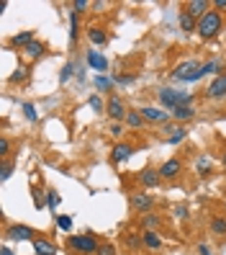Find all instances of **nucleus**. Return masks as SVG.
<instances>
[{
  "label": "nucleus",
  "mask_w": 226,
  "mask_h": 255,
  "mask_svg": "<svg viewBox=\"0 0 226 255\" xmlns=\"http://www.w3.org/2000/svg\"><path fill=\"white\" fill-rule=\"evenodd\" d=\"M224 28V18H221V13L219 11H208L203 18H198V34L201 39H213L216 34H219Z\"/></svg>",
  "instance_id": "obj_1"
},
{
  "label": "nucleus",
  "mask_w": 226,
  "mask_h": 255,
  "mask_svg": "<svg viewBox=\"0 0 226 255\" xmlns=\"http://www.w3.org/2000/svg\"><path fill=\"white\" fill-rule=\"evenodd\" d=\"M69 248L72 250H77V253H85V255H95L98 253V240H95V234H75V237H69Z\"/></svg>",
  "instance_id": "obj_2"
},
{
  "label": "nucleus",
  "mask_w": 226,
  "mask_h": 255,
  "mask_svg": "<svg viewBox=\"0 0 226 255\" xmlns=\"http://www.w3.org/2000/svg\"><path fill=\"white\" fill-rule=\"evenodd\" d=\"M5 237L8 240H13V242H26V240H31L34 242L39 234L31 230V227H26V224H10V227L5 230Z\"/></svg>",
  "instance_id": "obj_3"
},
{
  "label": "nucleus",
  "mask_w": 226,
  "mask_h": 255,
  "mask_svg": "<svg viewBox=\"0 0 226 255\" xmlns=\"http://www.w3.org/2000/svg\"><path fill=\"white\" fill-rule=\"evenodd\" d=\"M182 96L185 93H180V90H175V88H162L159 93H157L162 108H170V111H175V108L182 103Z\"/></svg>",
  "instance_id": "obj_4"
},
{
  "label": "nucleus",
  "mask_w": 226,
  "mask_h": 255,
  "mask_svg": "<svg viewBox=\"0 0 226 255\" xmlns=\"http://www.w3.org/2000/svg\"><path fill=\"white\" fill-rule=\"evenodd\" d=\"M106 114H108L113 121H118V124H121V121L126 119L129 108L123 106V101H121L118 96H111V98H108V103H106Z\"/></svg>",
  "instance_id": "obj_5"
},
{
  "label": "nucleus",
  "mask_w": 226,
  "mask_h": 255,
  "mask_svg": "<svg viewBox=\"0 0 226 255\" xmlns=\"http://www.w3.org/2000/svg\"><path fill=\"white\" fill-rule=\"evenodd\" d=\"M198 67H201V65L195 62V59H185L182 65H178V67H175L172 80H178V83H190V77H193V73H195Z\"/></svg>",
  "instance_id": "obj_6"
},
{
  "label": "nucleus",
  "mask_w": 226,
  "mask_h": 255,
  "mask_svg": "<svg viewBox=\"0 0 226 255\" xmlns=\"http://www.w3.org/2000/svg\"><path fill=\"white\" fill-rule=\"evenodd\" d=\"M159 176H162V180H175L178 176H182V160L180 157H170L167 162H162Z\"/></svg>",
  "instance_id": "obj_7"
},
{
  "label": "nucleus",
  "mask_w": 226,
  "mask_h": 255,
  "mask_svg": "<svg viewBox=\"0 0 226 255\" xmlns=\"http://www.w3.org/2000/svg\"><path fill=\"white\" fill-rule=\"evenodd\" d=\"M139 111H141L144 121H152V124H167V119H170V114H164L162 108H154V106H141Z\"/></svg>",
  "instance_id": "obj_8"
},
{
  "label": "nucleus",
  "mask_w": 226,
  "mask_h": 255,
  "mask_svg": "<svg viewBox=\"0 0 226 255\" xmlns=\"http://www.w3.org/2000/svg\"><path fill=\"white\" fill-rule=\"evenodd\" d=\"M205 96L213 98V101L226 96V73H221V75H216V77H213V83H211L208 88H205Z\"/></svg>",
  "instance_id": "obj_9"
},
{
  "label": "nucleus",
  "mask_w": 226,
  "mask_h": 255,
  "mask_svg": "<svg viewBox=\"0 0 226 255\" xmlns=\"http://www.w3.org/2000/svg\"><path fill=\"white\" fill-rule=\"evenodd\" d=\"M129 201H131L134 211H144V214H149V209L154 206V199L149 196V193H134Z\"/></svg>",
  "instance_id": "obj_10"
},
{
  "label": "nucleus",
  "mask_w": 226,
  "mask_h": 255,
  "mask_svg": "<svg viewBox=\"0 0 226 255\" xmlns=\"http://www.w3.org/2000/svg\"><path fill=\"white\" fill-rule=\"evenodd\" d=\"M178 24H180V31H182V34H193V31H198V18H193L188 11H180Z\"/></svg>",
  "instance_id": "obj_11"
},
{
  "label": "nucleus",
  "mask_w": 226,
  "mask_h": 255,
  "mask_svg": "<svg viewBox=\"0 0 226 255\" xmlns=\"http://www.w3.org/2000/svg\"><path fill=\"white\" fill-rule=\"evenodd\" d=\"M88 65L95 70V73H108V59L103 57L100 52H95V49H92V52H88Z\"/></svg>",
  "instance_id": "obj_12"
},
{
  "label": "nucleus",
  "mask_w": 226,
  "mask_h": 255,
  "mask_svg": "<svg viewBox=\"0 0 226 255\" xmlns=\"http://www.w3.org/2000/svg\"><path fill=\"white\" fill-rule=\"evenodd\" d=\"M131 155H134V147L129 145V142H121V145H116V147L111 150V157H113V162H126Z\"/></svg>",
  "instance_id": "obj_13"
},
{
  "label": "nucleus",
  "mask_w": 226,
  "mask_h": 255,
  "mask_svg": "<svg viewBox=\"0 0 226 255\" xmlns=\"http://www.w3.org/2000/svg\"><path fill=\"white\" fill-rule=\"evenodd\" d=\"M208 8H211L208 0H190V3L185 5V11H188L193 18H203L205 13H208Z\"/></svg>",
  "instance_id": "obj_14"
},
{
  "label": "nucleus",
  "mask_w": 226,
  "mask_h": 255,
  "mask_svg": "<svg viewBox=\"0 0 226 255\" xmlns=\"http://www.w3.org/2000/svg\"><path fill=\"white\" fill-rule=\"evenodd\" d=\"M139 178H141V183H144V186H147V188H157L159 183H162V176H159V170H154V168H144Z\"/></svg>",
  "instance_id": "obj_15"
},
{
  "label": "nucleus",
  "mask_w": 226,
  "mask_h": 255,
  "mask_svg": "<svg viewBox=\"0 0 226 255\" xmlns=\"http://www.w3.org/2000/svg\"><path fill=\"white\" fill-rule=\"evenodd\" d=\"M162 227V217L159 214H154V211H149V214H144L141 217V232H157Z\"/></svg>",
  "instance_id": "obj_16"
},
{
  "label": "nucleus",
  "mask_w": 226,
  "mask_h": 255,
  "mask_svg": "<svg viewBox=\"0 0 226 255\" xmlns=\"http://www.w3.org/2000/svg\"><path fill=\"white\" fill-rule=\"evenodd\" d=\"M34 250H36V255H57V245L49 242L46 237H36L34 240Z\"/></svg>",
  "instance_id": "obj_17"
},
{
  "label": "nucleus",
  "mask_w": 226,
  "mask_h": 255,
  "mask_svg": "<svg viewBox=\"0 0 226 255\" xmlns=\"http://www.w3.org/2000/svg\"><path fill=\"white\" fill-rule=\"evenodd\" d=\"M141 242H144V248H149V250H159L162 248V234L159 232H141Z\"/></svg>",
  "instance_id": "obj_18"
},
{
  "label": "nucleus",
  "mask_w": 226,
  "mask_h": 255,
  "mask_svg": "<svg viewBox=\"0 0 226 255\" xmlns=\"http://www.w3.org/2000/svg\"><path fill=\"white\" fill-rule=\"evenodd\" d=\"M88 39H90L92 47H103V44L108 42V34L103 31V28H98V26H90L88 28Z\"/></svg>",
  "instance_id": "obj_19"
},
{
  "label": "nucleus",
  "mask_w": 226,
  "mask_h": 255,
  "mask_svg": "<svg viewBox=\"0 0 226 255\" xmlns=\"http://www.w3.org/2000/svg\"><path fill=\"white\" fill-rule=\"evenodd\" d=\"M31 42H36V39H34V31H23V34H16L13 39H10V47H16V49H26Z\"/></svg>",
  "instance_id": "obj_20"
},
{
  "label": "nucleus",
  "mask_w": 226,
  "mask_h": 255,
  "mask_svg": "<svg viewBox=\"0 0 226 255\" xmlns=\"http://www.w3.org/2000/svg\"><path fill=\"white\" fill-rule=\"evenodd\" d=\"M193 116H195V108L193 106H178V108L172 111V119L178 121V124H182V121H190Z\"/></svg>",
  "instance_id": "obj_21"
},
{
  "label": "nucleus",
  "mask_w": 226,
  "mask_h": 255,
  "mask_svg": "<svg viewBox=\"0 0 226 255\" xmlns=\"http://www.w3.org/2000/svg\"><path fill=\"white\" fill-rule=\"evenodd\" d=\"M126 127L129 129H141V124H144V116H141V111H129L126 114Z\"/></svg>",
  "instance_id": "obj_22"
},
{
  "label": "nucleus",
  "mask_w": 226,
  "mask_h": 255,
  "mask_svg": "<svg viewBox=\"0 0 226 255\" xmlns=\"http://www.w3.org/2000/svg\"><path fill=\"white\" fill-rule=\"evenodd\" d=\"M195 168H198L201 176H211V157L208 155H198V160H195Z\"/></svg>",
  "instance_id": "obj_23"
},
{
  "label": "nucleus",
  "mask_w": 226,
  "mask_h": 255,
  "mask_svg": "<svg viewBox=\"0 0 226 255\" xmlns=\"http://www.w3.org/2000/svg\"><path fill=\"white\" fill-rule=\"evenodd\" d=\"M211 232L219 234V237H224V234H226V217H213L211 219Z\"/></svg>",
  "instance_id": "obj_24"
},
{
  "label": "nucleus",
  "mask_w": 226,
  "mask_h": 255,
  "mask_svg": "<svg viewBox=\"0 0 226 255\" xmlns=\"http://www.w3.org/2000/svg\"><path fill=\"white\" fill-rule=\"evenodd\" d=\"M23 54H26V57H31V59H36V57L44 54V44H41V42H31V44L23 49Z\"/></svg>",
  "instance_id": "obj_25"
},
{
  "label": "nucleus",
  "mask_w": 226,
  "mask_h": 255,
  "mask_svg": "<svg viewBox=\"0 0 226 255\" xmlns=\"http://www.w3.org/2000/svg\"><path fill=\"white\" fill-rule=\"evenodd\" d=\"M95 88H98V90H103V93H111V88H113V77L95 75Z\"/></svg>",
  "instance_id": "obj_26"
},
{
  "label": "nucleus",
  "mask_w": 226,
  "mask_h": 255,
  "mask_svg": "<svg viewBox=\"0 0 226 255\" xmlns=\"http://www.w3.org/2000/svg\"><path fill=\"white\" fill-rule=\"evenodd\" d=\"M123 242H126V248H131V250H139L141 245H144V242H141V234H136V232H129Z\"/></svg>",
  "instance_id": "obj_27"
},
{
  "label": "nucleus",
  "mask_w": 226,
  "mask_h": 255,
  "mask_svg": "<svg viewBox=\"0 0 226 255\" xmlns=\"http://www.w3.org/2000/svg\"><path fill=\"white\" fill-rule=\"evenodd\" d=\"M69 42H77V13H69Z\"/></svg>",
  "instance_id": "obj_28"
},
{
  "label": "nucleus",
  "mask_w": 226,
  "mask_h": 255,
  "mask_svg": "<svg viewBox=\"0 0 226 255\" xmlns=\"http://www.w3.org/2000/svg\"><path fill=\"white\" fill-rule=\"evenodd\" d=\"M95 255H118V250H116V245H113V242H100V248H98Z\"/></svg>",
  "instance_id": "obj_29"
},
{
  "label": "nucleus",
  "mask_w": 226,
  "mask_h": 255,
  "mask_svg": "<svg viewBox=\"0 0 226 255\" xmlns=\"http://www.w3.org/2000/svg\"><path fill=\"white\" fill-rule=\"evenodd\" d=\"M136 77L134 75H113V85H134Z\"/></svg>",
  "instance_id": "obj_30"
},
{
  "label": "nucleus",
  "mask_w": 226,
  "mask_h": 255,
  "mask_svg": "<svg viewBox=\"0 0 226 255\" xmlns=\"http://www.w3.org/2000/svg\"><path fill=\"white\" fill-rule=\"evenodd\" d=\"M13 170H16V165L10 160H3V170H0V180H8L10 176H13Z\"/></svg>",
  "instance_id": "obj_31"
},
{
  "label": "nucleus",
  "mask_w": 226,
  "mask_h": 255,
  "mask_svg": "<svg viewBox=\"0 0 226 255\" xmlns=\"http://www.w3.org/2000/svg\"><path fill=\"white\" fill-rule=\"evenodd\" d=\"M72 75H75V65H72V62H67L65 67H62V75H59V83H67V80H69Z\"/></svg>",
  "instance_id": "obj_32"
},
{
  "label": "nucleus",
  "mask_w": 226,
  "mask_h": 255,
  "mask_svg": "<svg viewBox=\"0 0 226 255\" xmlns=\"http://www.w3.org/2000/svg\"><path fill=\"white\" fill-rule=\"evenodd\" d=\"M88 103H90V108L95 111V114H103V111H106V103H103V101H100L98 96H90Z\"/></svg>",
  "instance_id": "obj_33"
},
{
  "label": "nucleus",
  "mask_w": 226,
  "mask_h": 255,
  "mask_svg": "<svg viewBox=\"0 0 226 255\" xmlns=\"http://www.w3.org/2000/svg\"><path fill=\"white\" fill-rule=\"evenodd\" d=\"M28 77V70L26 67H18L13 75H10V83H23V80Z\"/></svg>",
  "instance_id": "obj_34"
},
{
  "label": "nucleus",
  "mask_w": 226,
  "mask_h": 255,
  "mask_svg": "<svg viewBox=\"0 0 226 255\" xmlns=\"http://www.w3.org/2000/svg\"><path fill=\"white\" fill-rule=\"evenodd\" d=\"M182 127H178V121H167V124H162V131H164V134H178V131H180ZM164 139H167V137H164Z\"/></svg>",
  "instance_id": "obj_35"
},
{
  "label": "nucleus",
  "mask_w": 226,
  "mask_h": 255,
  "mask_svg": "<svg viewBox=\"0 0 226 255\" xmlns=\"http://www.w3.org/2000/svg\"><path fill=\"white\" fill-rule=\"evenodd\" d=\"M34 206L36 209H44L46 206V193L44 191H34Z\"/></svg>",
  "instance_id": "obj_36"
},
{
  "label": "nucleus",
  "mask_w": 226,
  "mask_h": 255,
  "mask_svg": "<svg viewBox=\"0 0 226 255\" xmlns=\"http://www.w3.org/2000/svg\"><path fill=\"white\" fill-rule=\"evenodd\" d=\"M185 137H188V131H185V127L178 131V134H172V137H167V139H164V142H167V145H180V142L185 139Z\"/></svg>",
  "instance_id": "obj_37"
},
{
  "label": "nucleus",
  "mask_w": 226,
  "mask_h": 255,
  "mask_svg": "<svg viewBox=\"0 0 226 255\" xmlns=\"http://www.w3.org/2000/svg\"><path fill=\"white\" fill-rule=\"evenodd\" d=\"M23 114H26V119H28V121H36V119H39L36 106H34V103H23Z\"/></svg>",
  "instance_id": "obj_38"
},
{
  "label": "nucleus",
  "mask_w": 226,
  "mask_h": 255,
  "mask_svg": "<svg viewBox=\"0 0 226 255\" xmlns=\"http://www.w3.org/2000/svg\"><path fill=\"white\" fill-rule=\"evenodd\" d=\"M57 227L65 230V232H69L72 230V217H57Z\"/></svg>",
  "instance_id": "obj_39"
},
{
  "label": "nucleus",
  "mask_w": 226,
  "mask_h": 255,
  "mask_svg": "<svg viewBox=\"0 0 226 255\" xmlns=\"http://www.w3.org/2000/svg\"><path fill=\"white\" fill-rule=\"evenodd\" d=\"M57 204H59L57 191H46V206H49V209H57Z\"/></svg>",
  "instance_id": "obj_40"
},
{
  "label": "nucleus",
  "mask_w": 226,
  "mask_h": 255,
  "mask_svg": "<svg viewBox=\"0 0 226 255\" xmlns=\"http://www.w3.org/2000/svg\"><path fill=\"white\" fill-rule=\"evenodd\" d=\"M8 152H10V142H8V137H0V157L5 160Z\"/></svg>",
  "instance_id": "obj_41"
},
{
  "label": "nucleus",
  "mask_w": 226,
  "mask_h": 255,
  "mask_svg": "<svg viewBox=\"0 0 226 255\" xmlns=\"http://www.w3.org/2000/svg\"><path fill=\"white\" fill-rule=\"evenodd\" d=\"M90 3H88V0H75V3H72V8H75V13H82V11H85V8H88Z\"/></svg>",
  "instance_id": "obj_42"
},
{
  "label": "nucleus",
  "mask_w": 226,
  "mask_h": 255,
  "mask_svg": "<svg viewBox=\"0 0 226 255\" xmlns=\"http://www.w3.org/2000/svg\"><path fill=\"white\" fill-rule=\"evenodd\" d=\"M111 134H113V137H121V134H123V127L118 124V121H113V124H111Z\"/></svg>",
  "instance_id": "obj_43"
},
{
  "label": "nucleus",
  "mask_w": 226,
  "mask_h": 255,
  "mask_svg": "<svg viewBox=\"0 0 226 255\" xmlns=\"http://www.w3.org/2000/svg\"><path fill=\"white\" fill-rule=\"evenodd\" d=\"M175 217L185 219V217H188V209H185V206H175Z\"/></svg>",
  "instance_id": "obj_44"
},
{
  "label": "nucleus",
  "mask_w": 226,
  "mask_h": 255,
  "mask_svg": "<svg viewBox=\"0 0 226 255\" xmlns=\"http://www.w3.org/2000/svg\"><path fill=\"white\" fill-rule=\"evenodd\" d=\"M211 5H213V8H219V11H224V8H226V0H213Z\"/></svg>",
  "instance_id": "obj_45"
},
{
  "label": "nucleus",
  "mask_w": 226,
  "mask_h": 255,
  "mask_svg": "<svg viewBox=\"0 0 226 255\" xmlns=\"http://www.w3.org/2000/svg\"><path fill=\"white\" fill-rule=\"evenodd\" d=\"M198 255H211V250H208V245H198Z\"/></svg>",
  "instance_id": "obj_46"
},
{
  "label": "nucleus",
  "mask_w": 226,
  "mask_h": 255,
  "mask_svg": "<svg viewBox=\"0 0 226 255\" xmlns=\"http://www.w3.org/2000/svg\"><path fill=\"white\" fill-rule=\"evenodd\" d=\"M0 255H13V250H10L8 245H3V250H0Z\"/></svg>",
  "instance_id": "obj_47"
},
{
  "label": "nucleus",
  "mask_w": 226,
  "mask_h": 255,
  "mask_svg": "<svg viewBox=\"0 0 226 255\" xmlns=\"http://www.w3.org/2000/svg\"><path fill=\"white\" fill-rule=\"evenodd\" d=\"M221 162H224V168H226V150L221 152Z\"/></svg>",
  "instance_id": "obj_48"
},
{
  "label": "nucleus",
  "mask_w": 226,
  "mask_h": 255,
  "mask_svg": "<svg viewBox=\"0 0 226 255\" xmlns=\"http://www.w3.org/2000/svg\"><path fill=\"white\" fill-rule=\"evenodd\" d=\"M224 209H226V204H224Z\"/></svg>",
  "instance_id": "obj_49"
},
{
  "label": "nucleus",
  "mask_w": 226,
  "mask_h": 255,
  "mask_svg": "<svg viewBox=\"0 0 226 255\" xmlns=\"http://www.w3.org/2000/svg\"><path fill=\"white\" fill-rule=\"evenodd\" d=\"M134 255H139V253H134Z\"/></svg>",
  "instance_id": "obj_50"
}]
</instances>
